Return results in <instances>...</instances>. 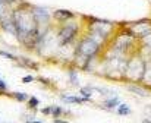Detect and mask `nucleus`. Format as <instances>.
Listing matches in <instances>:
<instances>
[{
  "label": "nucleus",
  "instance_id": "obj_15",
  "mask_svg": "<svg viewBox=\"0 0 151 123\" xmlns=\"http://www.w3.org/2000/svg\"><path fill=\"white\" fill-rule=\"evenodd\" d=\"M53 112V107H44L43 109V114H51Z\"/></svg>",
  "mask_w": 151,
  "mask_h": 123
},
{
  "label": "nucleus",
  "instance_id": "obj_4",
  "mask_svg": "<svg viewBox=\"0 0 151 123\" xmlns=\"http://www.w3.org/2000/svg\"><path fill=\"white\" fill-rule=\"evenodd\" d=\"M56 19H60V21H68V19H72L75 15L69 10H65V9H57L56 10Z\"/></svg>",
  "mask_w": 151,
  "mask_h": 123
},
{
  "label": "nucleus",
  "instance_id": "obj_7",
  "mask_svg": "<svg viewBox=\"0 0 151 123\" xmlns=\"http://www.w3.org/2000/svg\"><path fill=\"white\" fill-rule=\"evenodd\" d=\"M117 114L119 116H128V114H131V107L120 103L119 104V109H117Z\"/></svg>",
  "mask_w": 151,
  "mask_h": 123
},
{
  "label": "nucleus",
  "instance_id": "obj_18",
  "mask_svg": "<svg viewBox=\"0 0 151 123\" xmlns=\"http://www.w3.org/2000/svg\"><path fill=\"white\" fill-rule=\"evenodd\" d=\"M4 1H6V3H7V1H12V0H4Z\"/></svg>",
  "mask_w": 151,
  "mask_h": 123
},
{
  "label": "nucleus",
  "instance_id": "obj_3",
  "mask_svg": "<svg viewBox=\"0 0 151 123\" xmlns=\"http://www.w3.org/2000/svg\"><path fill=\"white\" fill-rule=\"evenodd\" d=\"M31 12H32L34 18L37 19V22H46L49 19V12H47L46 7L34 6V7H31Z\"/></svg>",
  "mask_w": 151,
  "mask_h": 123
},
{
  "label": "nucleus",
  "instance_id": "obj_2",
  "mask_svg": "<svg viewBox=\"0 0 151 123\" xmlns=\"http://www.w3.org/2000/svg\"><path fill=\"white\" fill-rule=\"evenodd\" d=\"M76 32H78V26H76L75 24H70V25L68 24V25H65V26L57 32V37L60 38V44L65 46V44L72 43V40L75 38Z\"/></svg>",
  "mask_w": 151,
  "mask_h": 123
},
{
  "label": "nucleus",
  "instance_id": "obj_17",
  "mask_svg": "<svg viewBox=\"0 0 151 123\" xmlns=\"http://www.w3.org/2000/svg\"><path fill=\"white\" fill-rule=\"evenodd\" d=\"M4 89H6V82L0 81V91H4Z\"/></svg>",
  "mask_w": 151,
  "mask_h": 123
},
{
  "label": "nucleus",
  "instance_id": "obj_6",
  "mask_svg": "<svg viewBox=\"0 0 151 123\" xmlns=\"http://www.w3.org/2000/svg\"><path fill=\"white\" fill-rule=\"evenodd\" d=\"M119 104H120V101H119V98H109V100H106L104 101V104H103V107H106L107 110H111V109H116V107H119Z\"/></svg>",
  "mask_w": 151,
  "mask_h": 123
},
{
  "label": "nucleus",
  "instance_id": "obj_12",
  "mask_svg": "<svg viewBox=\"0 0 151 123\" xmlns=\"http://www.w3.org/2000/svg\"><path fill=\"white\" fill-rule=\"evenodd\" d=\"M62 113H63V109L62 107H53V112H51L53 116H60Z\"/></svg>",
  "mask_w": 151,
  "mask_h": 123
},
{
  "label": "nucleus",
  "instance_id": "obj_11",
  "mask_svg": "<svg viewBox=\"0 0 151 123\" xmlns=\"http://www.w3.org/2000/svg\"><path fill=\"white\" fill-rule=\"evenodd\" d=\"M0 56H3V57H6V59H10V60H16V57H15L13 54L7 53V51H1V50H0Z\"/></svg>",
  "mask_w": 151,
  "mask_h": 123
},
{
  "label": "nucleus",
  "instance_id": "obj_1",
  "mask_svg": "<svg viewBox=\"0 0 151 123\" xmlns=\"http://www.w3.org/2000/svg\"><path fill=\"white\" fill-rule=\"evenodd\" d=\"M99 50H100V44L94 38H85L78 46V54L85 57L87 60L91 59L93 56H96L99 53Z\"/></svg>",
  "mask_w": 151,
  "mask_h": 123
},
{
  "label": "nucleus",
  "instance_id": "obj_9",
  "mask_svg": "<svg viewBox=\"0 0 151 123\" xmlns=\"http://www.w3.org/2000/svg\"><path fill=\"white\" fill-rule=\"evenodd\" d=\"M28 104H29V107H31V109H35V107L40 104V100H38L37 97H31V98H29V101H28Z\"/></svg>",
  "mask_w": 151,
  "mask_h": 123
},
{
  "label": "nucleus",
  "instance_id": "obj_14",
  "mask_svg": "<svg viewBox=\"0 0 151 123\" xmlns=\"http://www.w3.org/2000/svg\"><path fill=\"white\" fill-rule=\"evenodd\" d=\"M35 78L34 76H31V75H28V76H25V78H22V82L24 84H28V82H32Z\"/></svg>",
  "mask_w": 151,
  "mask_h": 123
},
{
  "label": "nucleus",
  "instance_id": "obj_10",
  "mask_svg": "<svg viewBox=\"0 0 151 123\" xmlns=\"http://www.w3.org/2000/svg\"><path fill=\"white\" fill-rule=\"evenodd\" d=\"M128 89H129L131 92H135V94H139V95H147L145 91H142V89H135V87H129Z\"/></svg>",
  "mask_w": 151,
  "mask_h": 123
},
{
  "label": "nucleus",
  "instance_id": "obj_16",
  "mask_svg": "<svg viewBox=\"0 0 151 123\" xmlns=\"http://www.w3.org/2000/svg\"><path fill=\"white\" fill-rule=\"evenodd\" d=\"M69 75H70V81H72V84H76V75H75V72H69Z\"/></svg>",
  "mask_w": 151,
  "mask_h": 123
},
{
  "label": "nucleus",
  "instance_id": "obj_5",
  "mask_svg": "<svg viewBox=\"0 0 151 123\" xmlns=\"http://www.w3.org/2000/svg\"><path fill=\"white\" fill-rule=\"evenodd\" d=\"M62 100L66 103H72V104H82V103L88 101V97L79 98V97H72V95H62Z\"/></svg>",
  "mask_w": 151,
  "mask_h": 123
},
{
  "label": "nucleus",
  "instance_id": "obj_13",
  "mask_svg": "<svg viewBox=\"0 0 151 123\" xmlns=\"http://www.w3.org/2000/svg\"><path fill=\"white\" fill-rule=\"evenodd\" d=\"M93 92V88H90V89H87V88H81V94L84 95V97H88L90 98V94Z\"/></svg>",
  "mask_w": 151,
  "mask_h": 123
},
{
  "label": "nucleus",
  "instance_id": "obj_8",
  "mask_svg": "<svg viewBox=\"0 0 151 123\" xmlns=\"http://www.w3.org/2000/svg\"><path fill=\"white\" fill-rule=\"evenodd\" d=\"M12 97H13V98H16V101H21V103L28 100V95H27V94H24V92H13V94H12Z\"/></svg>",
  "mask_w": 151,
  "mask_h": 123
}]
</instances>
